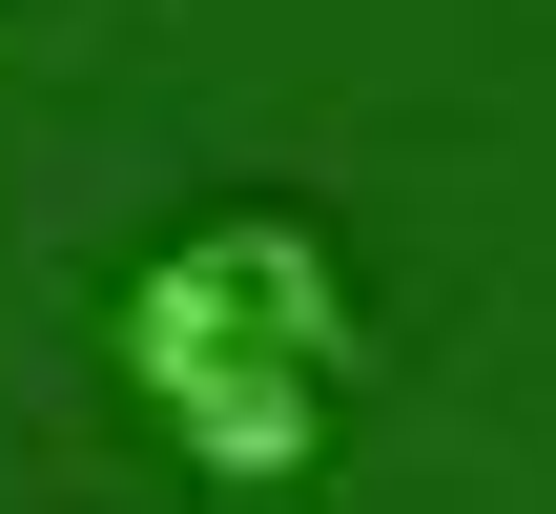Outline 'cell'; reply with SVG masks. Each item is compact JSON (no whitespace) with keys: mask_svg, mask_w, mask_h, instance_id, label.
<instances>
[{"mask_svg":"<svg viewBox=\"0 0 556 514\" xmlns=\"http://www.w3.org/2000/svg\"><path fill=\"white\" fill-rule=\"evenodd\" d=\"M371 350V288L309 206H206L124 268V391L206 494H289L330 453V391Z\"/></svg>","mask_w":556,"mask_h":514,"instance_id":"6da1fadb","label":"cell"}]
</instances>
